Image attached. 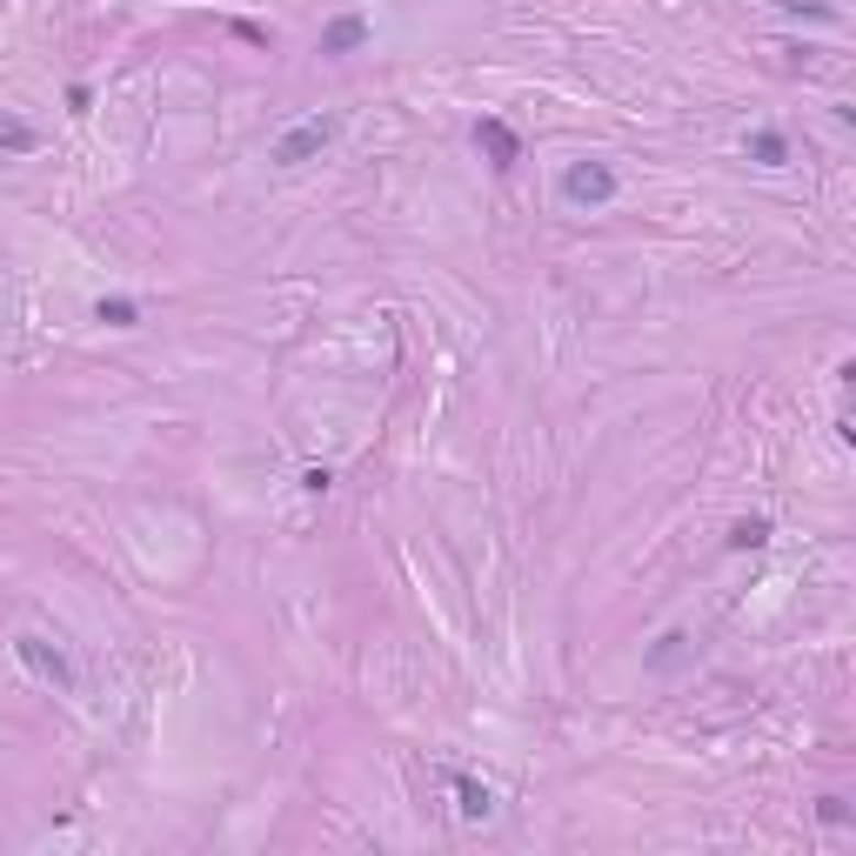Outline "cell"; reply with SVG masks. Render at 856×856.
I'll use <instances>...</instances> for the list:
<instances>
[{"label":"cell","instance_id":"obj_13","mask_svg":"<svg viewBox=\"0 0 856 856\" xmlns=\"http://www.w3.org/2000/svg\"><path fill=\"white\" fill-rule=\"evenodd\" d=\"M95 108V88H88V80H74V88H67V114H88Z\"/></svg>","mask_w":856,"mask_h":856},{"label":"cell","instance_id":"obj_5","mask_svg":"<svg viewBox=\"0 0 856 856\" xmlns=\"http://www.w3.org/2000/svg\"><path fill=\"white\" fill-rule=\"evenodd\" d=\"M369 34H375V21H369V14H334V21L321 28V54H328V61H341V54H362V47H369Z\"/></svg>","mask_w":856,"mask_h":856},{"label":"cell","instance_id":"obj_3","mask_svg":"<svg viewBox=\"0 0 856 856\" xmlns=\"http://www.w3.org/2000/svg\"><path fill=\"white\" fill-rule=\"evenodd\" d=\"M14 656H21V669H28V676L54 682V690H74V662H67V649H54L47 636H21V643H14Z\"/></svg>","mask_w":856,"mask_h":856},{"label":"cell","instance_id":"obj_6","mask_svg":"<svg viewBox=\"0 0 856 856\" xmlns=\"http://www.w3.org/2000/svg\"><path fill=\"white\" fill-rule=\"evenodd\" d=\"M449 790H456V810H462L469 823H489V816H495V790L475 783L469 769H449Z\"/></svg>","mask_w":856,"mask_h":856},{"label":"cell","instance_id":"obj_10","mask_svg":"<svg viewBox=\"0 0 856 856\" xmlns=\"http://www.w3.org/2000/svg\"><path fill=\"white\" fill-rule=\"evenodd\" d=\"M41 147V128L21 121V114H0V154H34Z\"/></svg>","mask_w":856,"mask_h":856},{"label":"cell","instance_id":"obj_11","mask_svg":"<svg viewBox=\"0 0 856 856\" xmlns=\"http://www.w3.org/2000/svg\"><path fill=\"white\" fill-rule=\"evenodd\" d=\"M783 14H790V21H836L830 0H783Z\"/></svg>","mask_w":856,"mask_h":856},{"label":"cell","instance_id":"obj_2","mask_svg":"<svg viewBox=\"0 0 856 856\" xmlns=\"http://www.w3.org/2000/svg\"><path fill=\"white\" fill-rule=\"evenodd\" d=\"M334 134H341V121H334V114H301L295 128H282V141L268 147V161H275V167H301V161H315Z\"/></svg>","mask_w":856,"mask_h":856},{"label":"cell","instance_id":"obj_8","mask_svg":"<svg viewBox=\"0 0 856 856\" xmlns=\"http://www.w3.org/2000/svg\"><path fill=\"white\" fill-rule=\"evenodd\" d=\"M743 154H749L756 167H790V141H783V128H756V134L743 141Z\"/></svg>","mask_w":856,"mask_h":856},{"label":"cell","instance_id":"obj_15","mask_svg":"<svg viewBox=\"0 0 856 856\" xmlns=\"http://www.w3.org/2000/svg\"><path fill=\"white\" fill-rule=\"evenodd\" d=\"M676 656H682V636H662V649L649 656V669H676Z\"/></svg>","mask_w":856,"mask_h":856},{"label":"cell","instance_id":"obj_4","mask_svg":"<svg viewBox=\"0 0 856 856\" xmlns=\"http://www.w3.org/2000/svg\"><path fill=\"white\" fill-rule=\"evenodd\" d=\"M469 134H475V147L489 154V167H495V175H508V167H516V161H523V134H516V128H508L502 114H482V121H475Z\"/></svg>","mask_w":856,"mask_h":856},{"label":"cell","instance_id":"obj_7","mask_svg":"<svg viewBox=\"0 0 856 856\" xmlns=\"http://www.w3.org/2000/svg\"><path fill=\"white\" fill-rule=\"evenodd\" d=\"M769 536H777V529H769V516H736L729 536H723V549H729V556H756V549H769Z\"/></svg>","mask_w":856,"mask_h":856},{"label":"cell","instance_id":"obj_12","mask_svg":"<svg viewBox=\"0 0 856 856\" xmlns=\"http://www.w3.org/2000/svg\"><path fill=\"white\" fill-rule=\"evenodd\" d=\"M816 816H823L830 830H843V823H849V803H843V797H823V803H816Z\"/></svg>","mask_w":856,"mask_h":856},{"label":"cell","instance_id":"obj_16","mask_svg":"<svg viewBox=\"0 0 856 856\" xmlns=\"http://www.w3.org/2000/svg\"><path fill=\"white\" fill-rule=\"evenodd\" d=\"M234 34H241V41H254V47H268V28H262V21H234Z\"/></svg>","mask_w":856,"mask_h":856},{"label":"cell","instance_id":"obj_9","mask_svg":"<svg viewBox=\"0 0 856 856\" xmlns=\"http://www.w3.org/2000/svg\"><path fill=\"white\" fill-rule=\"evenodd\" d=\"M95 321H101V328H141V301H134V295H101V301H95Z\"/></svg>","mask_w":856,"mask_h":856},{"label":"cell","instance_id":"obj_14","mask_svg":"<svg viewBox=\"0 0 856 856\" xmlns=\"http://www.w3.org/2000/svg\"><path fill=\"white\" fill-rule=\"evenodd\" d=\"M301 489H308V495H328V489H334V469H301Z\"/></svg>","mask_w":856,"mask_h":856},{"label":"cell","instance_id":"obj_1","mask_svg":"<svg viewBox=\"0 0 856 856\" xmlns=\"http://www.w3.org/2000/svg\"><path fill=\"white\" fill-rule=\"evenodd\" d=\"M623 195V175L610 161H569L562 167V201L569 208H582V215H595V208H610Z\"/></svg>","mask_w":856,"mask_h":856}]
</instances>
